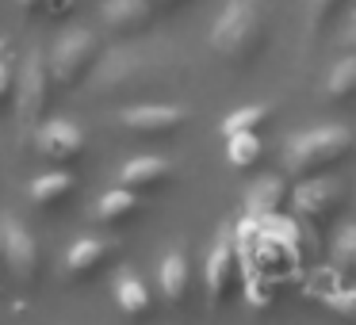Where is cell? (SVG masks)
<instances>
[{
  "instance_id": "obj_16",
  "label": "cell",
  "mask_w": 356,
  "mask_h": 325,
  "mask_svg": "<svg viewBox=\"0 0 356 325\" xmlns=\"http://www.w3.org/2000/svg\"><path fill=\"white\" fill-rule=\"evenodd\" d=\"M325 100L345 108V103H356V54H341L337 62L325 73Z\"/></svg>"
},
{
  "instance_id": "obj_20",
  "label": "cell",
  "mask_w": 356,
  "mask_h": 325,
  "mask_svg": "<svg viewBox=\"0 0 356 325\" xmlns=\"http://www.w3.org/2000/svg\"><path fill=\"white\" fill-rule=\"evenodd\" d=\"M348 8H353V0H307V31H310V39H318L322 31H330Z\"/></svg>"
},
{
  "instance_id": "obj_26",
  "label": "cell",
  "mask_w": 356,
  "mask_h": 325,
  "mask_svg": "<svg viewBox=\"0 0 356 325\" xmlns=\"http://www.w3.org/2000/svg\"><path fill=\"white\" fill-rule=\"evenodd\" d=\"M149 4H161V8H180V4H188V0H149Z\"/></svg>"
},
{
  "instance_id": "obj_17",
  "label": "cell",
  "mask_w": 356,
  "mask_h": 325,
  "mask_svg": "<svg viewBox=\"0 0 356 325\" xmlns=\"http://www.w3.org/2000/svg\"><path fill=\"white\" fill-rule=\"evenodd\" d=\"M104 260H108V241H100V238H77L70 245V253H65V272L77 279V276L96 272Z\"/></svg>"
},
{
  "instance_id": "obj_24",
  "label": "cell",
  "mask_w": 356,
  "mask_h": 325,
  "mask_svg": "<svg viewBox=\"0 0 356 325\" xmlns=\"http://www.w3.org/2000/svg\"><path fill=\"white\" fill-rule=\"evenodd\" d=\"M341 47H345L348 54H356V8H353V16H348V24H345V35H341Z\"/></svg>"
},
{
  "instance_id": "obj_6",
  "label": "cell",
  "mask_w": 356,
  "mask_h": 325,
  "mask_svg": "<svg viewBox=\"0 0 356 325\" xmlns=\"http://www.w3.org/2000/svg\"><path fill=\"white\" fill-rule=\"evenodd\" d=\"M0 238H4V264H8V272L19 283H31L35 268H39V241H35V233L12 210H4L0 215Z\"/></svg>"
},
{
  "instance_id": "obj_13",
  "label": "cell",
  "mask_w": 356,
  "mask_h": 325,
  "mask_svg": "<svg viewBox=\"0 0 356 325\" xmlns=\"http://www.w3.org/2000/svg\"><path fill=\"white\" fill-rule=\"evenodd\" d=\"M165 180H172V161H165V157H134V161L123 165V172H119V184L131 188V192H146V188H161Z\"/></svg>"
},
{
  "instance_id": "obj_23",
  "label": "cell",
  "mask_w": 356,
  "mask_h": 325,
  "mask_svg": "<svg viewBox=\"0 0 356 325\" xmlns=\"http://www.w3.org/2000/svg\"><path fill=\"white\" fill-rule=\"evenodd\" d=\"M333 268L356 283V222L345 226L337 233V241H333Z\"/></svg>"
},
{
  "instance_id": "obj_9",
  "label": "cell",
  "mask_w": 356,
  "mask_h": 325,
  "mask_svg": "<svg viewBox=\"0 0 356 325\" xmlns=\"http://www.w3.org/2000/svg\"><path fill=\"white\" fill-rule=\"evenodd\" d=\"M35 146H39V153L54 157V161H70L85 149V131L73 119H47L35 131Z\"/></svg>"
},
{
  "instance_id": "obj_8",
  "label": "cell",
  "mask_w": 356,
  "mask_h": 325,
  "mask_svg": "<svg viewBox=\"0 0 356 325\" xmlns=\"http://www.w3.org/2000/svg\"><path fill=\"white\" fill-rule=\"evenodd\" d=\"M119 126L123 131H131V134H172V131H180L184 126V119H188V111L184 108H177V103H131V108H123L119 111Z\"/></svg>"
},
{
  "instance_id": "obj_1",
  "label": "cell",
  "mask_w": 356,
  "mask_h": 325,
  "mask_svg": "<svg viewBox=\"0 0 356 325\" xmlns=\"http://www.w3.org/2000/svg\"><path fill=\"white\" fill-rule=\"evenodd\" d=\"M268 47V12L264 0H226L211 27V50L226 65H253Z\"/></svg>"
},
{
  "instance_id": "obj_15",
  "label": "cell",
  "mask_w": 356,
  "mask_h": 325,
  "mask_svg": "<svg viewBox=\"0 0 356 325\" xmlns=\"http://www.w3.org/2000/svg\"><path fill=\"white\" fill-rule=\"evenodd\" d=\"M111 294H115L119 314H127V317H146V314H149V287L142 283V276H138L134 268H123V272H119Z\"/></svg>"
},
{
  "instance_id": "obj_25",
  "label": "cell",
  "mask_w": 356,
  "mask_h": 325,
  "mask_svg": "<svg viewBox=\"0 0 356 325\" xmlns=\"http://www.w3.org/2000/svg\"><path fill=\"white\" fill-rule=\"evenodd\" d=\"M12 88H16V81H12V69H8V62H4V54H0V96H8Z\"/></svg>"
},
{
  "instance_id": "obj_28",
  "label": "cell",
  "mask_w": 356,
  "mask_h": 325,
  "mask_svg": "<svg viewBox=\"0 0 356 325\" xmlns=\"http://www.w3.org/2000/svg\"><path fill=\"white\" fill-rule=\"evenodd\" d=\"M19 4H39V0H19Z\"/></svg>"
},
{
  "instance_id": "obj_4",
  "label": "cell",
  "mask_w": 356,
  "mask_h": 325,
  "mask_svg": "<svg viewBox=\"0 0 356 325\" xmlns=\"http://www.w3.org/2000/svg\"><path fill=\"white\" fill-rule=\"evenodd\" d=\"M96 50H100V47H96V35L88 31V27H73V31H65L62 39L54 42L50 58H47L50 77L62 81V85H77V81L92 69Z\"/></svg>"
},
{
  "instance_id": "obj_19",
  "label": "cell",
  "mask_w": 356,
  "mask_h": 325,
  "mask_svg": "<svg viewBox=\"0 0 356 325\" xmlns=\"http://www.w3.org/2000/svg\"><path fill=\"white\" fill-rule=\"evenodd\" d=\"M70 192H73V176L62 169L42 172V176H35L31 184H27V195H31V203H39V207H50V203L65 199Z\"/></svg>"
},
{
  "instance_id": "obj_2",
  "label": "cell",
  "mask_w": 356,
  "mask_h": 325,
  "mask_svg": "<svg viewBox=\"0 0 356 325\" xmlns=\"http://www.w3.org/2000/svg\"><path fill=\"white\" fill-rule=\"evenodd\" d=\"M356 146V134L341 123H322L310 126V131H299L284 142V169L291 180H310L322 176V172L337 169Z\"/></svg>"
},
{
  "instance_id": "obj_11",
  "label": "cell",
  "mask_w": 356,
  "mask_h": 325,
  "mask_svg": "<svg viewBox=\"0 0 356 325\" xmlns=\"http://www.w3.org/2000/svg\"><path fill=\"white\" fill-rule=\"evenodd\" d=\"M157 287H161L165 302H184L188 287H192V264H188V253L184 249H169L157 264Z\"/></svg>"
},
{
  "instance_id": "obj_22",
  "label": "cell",
  "mask_w": 356,
  "mask_h": 325,
  "mask_svg": "<svg viewBox=\"0 0 356 325\" xmlns=\"http://www.w3.org/2000/svg\"><path fill=\"white\" fill-rule=\"evenodd\" d=\"M268 115H272L268 103H249V108L230 111V115L222 119V138H230V134H257L268 123Z\"/></svg>"
},
{
  "instance_id": "obj_5",
  "label": "cell",
  "mask_w": 356,
  "mask_h": 325,
  "mask_svg": "<svg viewBox=\"0 0 356 325\" xmlns=\"http://www.w3.org/2000/svg\"><path fill=\"white\" fill-rule=\"evenodd\" d=\"M291 207H295V218H299V222L325 226V222H333V215H341V207H345V188L333 184V180H322V176L299 180V188L291 192Z\"/></svg>"
},
{
  "instance_id": "obj_10",
  "label": "cell",
  "mask_w": 356,
  "mask_h": 325,
  "mask_svg": "<svg viewBox=\"0 0 356 325\" xmlns=\"http://www.w3.org/2000/svg\"><path fill=\"white\" fill-rule=\"evenodd\" d=\"M146 65L149 62L138 50H115V54H108V62L96 65V88H100V92H111V88L131 85V81H138L142 73H146Z\"/></svg>"
},
{
  "instance_id": "obj_3",
  "label": "cell",
  "mask_w": 356,
  "mask_h": 325,
  "mask_svg": "<svg viewBox=\"0 0 356 325\" xmlns=\"http://www.w3.org/2000/svg\"><path fill=\"white\" fill-rule=\"evenodd\" d=\"M241 279V253H238V241H234V230L230 226H218L215 241H211V253H207V264H203V283H207V299L215 302H226L230 291L238 287Z\"/></svg>"
},
{
  "instance_id": "obj_27",
  "label": "cell",
  "mask_w": 356,
  "mask_h": 325,
  "mask_svg": "<svg viewBox=\"0 0 356 325\" xmlns=\"http://www.w3.org/2000/svg\"><path fill=\"white\" fill-rule=\"evenodd\" d=\"M0 260H4V238H0Z\"/></svg>"
},
{
  "instance_id": "obj_18",
  "label": "cell",
  "mask_w": 356,
  "mask_h": 325,
  "mask_svg": "<svg viewBox=\"0 0 356 325\" xmlns=\"http://www.w3.org/2000/svg\"><path fill=\"white\" fill-rule=\"evenodd\" d=\"M138 207H142V199H138V192H131V188H111V192H104L100 195V203H96V218L100 222H123V218H131V215H138Z\"/></svg>"
},
{
  "instance_id": "obj_14",
  "label": "cell",
  "mask_w": 356,
  "mask_h": 325,
  "mask_svg": "<svg viewBox=\"0 0 356 325\" xmlns=\"http://www.w3.org/2000/svg\"><path fill=\"white\" fill-rule=\"evenodd\" d=\"M149 19H154V4L149 0H104V24L111 31H123V35L146 31Z\"/></svg>"
},
{
  "instance_id": "obj_7",
  "label": "cell",
  "mask_w": 356,
  "mask_h": 325,
  "mask_svg": "<svg viewBox=\"0 0 356 325\" xmlns=\"http://www.w3.org/2000/svg\"><path fill=\"white\" fill-rule=\"evenodd\" d=\"M47 81H50L47 58H42L39 50H31V54L24 58V65H19V73H16V115L24 126H31L35 119H39L42 103H47Z\"/></svg>"
},
{
  "instance_id": "obj_21",
  "label": "cell",
  "mask_w": 356,
  "mask_h": 325,
  "mask_svg": "<svg viewBox=\"0 0 356 325\" xmlns=\"http://www.w3.org/2000/svg\"><path fill=\"white\" fill-rule=\"evenodd\" d=\"M261 157H264L261 134H230L226 138V161H230V169H253V165H261Z\"/></svg>"
},
{
  "instance_id": "obj_12",
  "label": "cell",
  "mask_w": 356,
  "mask_h": 325,
  "mask_svg": "<svg viewBox=\"0 0 356 325\" xmlns=\"http://www.w3.org/2000/svg\"><path fill=\"white\" fill-rule=\"evenodd\" d=\"M287 203V184L276 176H264V180H253L245 192V215L257 218V222H268L284 210Z\"/></svg>"
}]
</instances>
